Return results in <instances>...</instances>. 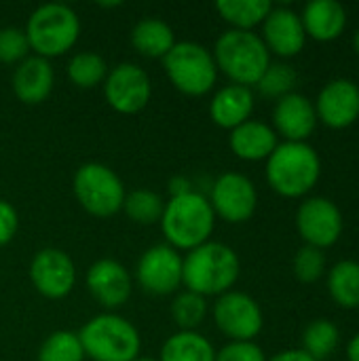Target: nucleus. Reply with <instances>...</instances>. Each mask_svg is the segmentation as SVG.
Masks as SVG:
<instances>
[{
	"instance_id": "nucleus-1",
	"label": "nucleus",
	"mask_w": 359,
	"mask_h": 361,
	"mask_svg": "<svg viewBox=\"0 0 359 361\" xmlns=\"http://www.w3.org/2000/svg\"><path fill=\"white\" fill-rule=\"evenodd\" d=\"M241 275V260L233 247L207 241L186 252L182 262V286L203 298L222 296L235 288Z\"/></svg>"
},
{
	"instance_id": "nucleus-2",
	"label": "nucleus",
	"mask_w": 359,
	"mask_h": 361,
	"mask_svg": "<svg viewBox=\"0 0 359 361\" xmlns=\"http://www.w3.org/2000/svg\"><path fill=\"white\" fill-rule=\"evenodd\" d=\"M159 224L167 245L178 252H190L212 241L216 214L203 192L190 190L182 197H171L169 201H165Z\"/></svg>"
},
{
	"instance_id": "nucleus-3",
	"label": "nucleus",
	"mask_w": 359,
	"mask_h": 361,
	"mask_svg": "<svg viewBox=\"0 0 359 361\" xmlns=\"http://www.w3.org/2000/svg\"><path fill=\"white\" fill-rule=\"evenodd\" d=\"M269 186L286 197L298 199L309 195L322 176V159L307 142H281L267 159Z\"/></svg>"
},
{
	"instance_id": "nucleus-4",
	"label": "nucleus",
	"mask_w": 359,
	"mask_h": 361,
	"mask_svg": "<svg viewBox=\"0 0 359 361\" xmlns=\"http://www.w3.org/2000/svg\"><path fill=\"white\" fill-rule=\"evenodd\" d=\"M214 61L233 85L256 87L264 70L271 66V53L260 34L245 30H226L214 44Z\"/></svg>"
},
{
	"instance_id": "nucleus-5",
	"label": "nucleus",
	"mask_w": 359,
	"mask_h": 361,
	"mask_svg": "<svg viewBox=\"0 0 359 361\" xmlns=\"http://www.w3.org/2000/svg\"><path fill=\"white\" fill-rule=\"evenodd\" d=\"M85 357L91 361H135L142 353L140 330L116 313L91 317L78 332Z\"/></svg>"
},
{
	"instance_id": "nucleus-6",
	"label": "nucleus",
	"mask_w": 359,
	"mask_h": 361,
	"mask_svg": "<svg viewBox=\"0 0 359 361\" xmlns=\"http://www.w3.org/2000/svg\"><path fill=\"white\" fill-rule=\"evenodd\" d=\"M34 55L53 59L66 55L80 36L76 11L61 2H49L32 11L23 27Z\"/></svg>"
},
{
	"instance_id": "nucleus-7",
	"label": "nucleus",
	"mask_w": 359,
	"mask_h": 361,
	"mask_svg": "<svg viewBox=\"0 0 359 361\" xmlns=\"http://www.w3.org/2000/svg\"><path fill=\"white\" fill-rule=\"evenodd\" d=\"M163 70L169 82L188 97H201L214 91L218 66L207 47L195 40H180L163 57Z\"/></svg>"
},
{
	"instance_id": "nucleus-8",
	"label": "nucleus",
	"mask_w": 359,
	"mask_h": 361,
	"mask_svg": "<svg viewBox=\"0 0 359 361\" xmlns=\"http://www.w3.org/2000/svg\"><path fill=\"white\" fill-rule=\"evenodd\" d=\"M74 197L80 207L95 218H110L123 209L125 184L104 163H85L74 173Z\"/></svg>"
},
{
	"instance_id": "nucleus-9",
	"label": "nucleus",
	"mask_w": 359,
	"mask_h": 361,
	"mask_svg": "<svg viewBox=\"0 0 359 361\" xmlns=\"http://www.w3.org/2000/svg\"><path fill=\"white\" fill-rule=\"evenodd\" d=\"M216 328L231 341H254L264 328V315L260 305L245 292L231 290L216 298L212 307Z\"/></svg>"
},
{
	"instance_id": "nucleus-10",
	"label": "nucleus",
	"mask_w": 359,
	"mask_h": 361,
	"mask_svg": "<svg viewBox=\"0 0 359 361\" xmlns=\"http://www.w3.org/2000/svg\"><path fill=\"white\" fill-rule=\"evenodd\" d=\"M104 97L118 114L142 112L152 97V82L144 68L131 61L116 63L104 80Z\"/></svg>"
},
{
	"instance_id": "nucleus-11",
	"label": "nucleus",
	"mask_w": 359,
	"mask_h": 361,
	"mask_svg": "<svg viewBox=\"0 0 359 361\" xmlns=\"http://www.w3.org/2000/svg\"><path fill=\"white\" fill-rule=\"evenodd\" d=\"M182 254L167 243L148 247L138 264L135 279L146 294L152 296H171L182 288Z\"/></svg>"
},
{
	"instance_id": "nucleus-12",
	"label": "nucleus",
	"mask_w": 359,
	"mask_h": 361,
	"mask_svg": "<svg viewBox=\"0 0 359 361\" xmlns=\"http://www.w3.org/2000/svg\"><path fill=\"white\" fill-rule=\"evenodd\" d=\"M207 199L216 218H222L229 224L248 222L258 207V190L254 182L237 171H226L218 176Z\"/></svg>"
},
{
	"instance_id": "nucleus-13",
	"label": "nucleus",
	"mask_w": 359,
	"mask_h": 361,
	"mask_svg": "<svg viewBox=\"0 0 359 361\" xmlns=\"http://www.w3.org/2000/svg\"><path fill=\"white\" fill-rule=\"evenodd\" d=\"M296 231L311 247H332L343 235V214L326 197H309L296 209Z\"/></svg>"
},
{
	"instance_id": "nucleus-14",
	"label": "nucleus",
	"mask_w": 359,
	"mask_h": 361,
	"mask_svg": "<svg viewBox=\"0 0 359 361\" xmlns=\"http://www.w3.org/2000/svg\"><path fill=\"white\" fill-rule=\"evenodd\" d=\"M30 281L49 300L66 298L76 283V264L59 247H42L30 260Z\"/></svg>"
},
{
	"instance_id": "nucleus-15",
	"label": "nucleus",
	"mask_w": 359,
	"mask_h": 361,
	"mask_svg": "<svg viewBox=\"0 0 359 361\" xmlns=\"http://www.w3.org/2000/svg\"><path fill=\"white\" fill-rule=\"evenodd\" d=\"M87 290L108 313L121 309L131 298L133 281L129 271L112 258L95 260L87 271Z\"/></svg>"
},
{
	"instance_id": "nucleus-16",
	"label": "nucleus",
	"mask_w": 359,
	"mask_h": 361,
	"mask_svg": "<svg viewBox=\"0 0 359 361\" xmlns=\"http://www.w3.org/2000/svg\"><path fill=\"white\" fill-rule=\"evenodd\" d=\"M317 121L330 129H347L359 118V85L349 78L330 80L315 99Z\"/></svg>"
},
{
	"instance_id": "nucleus-17",
	"label": "nucleus",
	"mask_w": 359,
	"mask_h": 361,
	"mask_svg": "<svg viewBox=\"0 0 359 361\" xmlns=\"http://www.w3.org/2000/svg\"><path fill=\"white\" fill-rule=\"evenodd\" d=\"M269 53L279 57H294L305 49L307 32L303 27V19L290 6H273L267 19L262 21L260 34Z\"/></svg>"
},
{
	"instance_id": "nucleus-18",
	"label": "nucleus",
	"mask_w": 359,
	"mask_h": 361,
	"mask_svg": "<svg viewBox=\"0 0 359 361\" xmlns=\"http://www.w3.org/2000/svg\"><path fill=\"white\" fill-rule=\"evenodd\" d=\"M317 123L315 106L307 95L294 91L275 102L273 129L284 137V142H307L313 135Z\"/></svg>"
},
{
	"instance_id": "nucleus-19",
	"label": "nucleus",
	"mask_w": 359,
	"mask_h": 361,
	"mask_svg": "<svg viewBox=\"0 0 359 361\" xmlns=\"http://www.w3.org/2000/svg\"><path fill=\"white\" fill-rule=\"evenodd\" d=\"M55 85V72L49 59L38 55H28L21 63H17L11 87L19 102L25 106H38L42 104Z\"/></svg>"
},
{
	"instance_id": "nucleus-20",
	"label": "nucleus",
	"mask_w": 359,
	"mask_h": 361,
	"mask_svg": "<svg viewBox=\"0 0 359 361\" xmlns=\"http://www.w3.org/2000/svg\"><path fill=\"white\" fill-rule=\"evenodd\" d=\"M254 106H256L254 91L250 87L231 82L214 93L209 102V116L218 127L233 131L235 127L252 118Z\"/></svg>"
},
{
	"instance_id": "nucleus-21",
	"label": "nucleus",
	"mask_w": 359,
	"mask_h": 361,
	"mask_svg": "<svg viewBox=\"0 0 359 361\" xmlns=\"http://www.w3.org/2000/svg\"><path fill=\"white\" fill-rule=\"evenodd\" d=\"M279 140L277 133L271 125L262 123V121H245L243 125L235 127L229 135V146L231 152L241 159V161H267L271 157V152L277 148Z\"/></svg>"
},
{
	"instance_id": "nucleus-22",
	"label": "nucleus",
	"mask_w": 359,
	"mask_h": 361,
	"mask_svg": "<svg viewBox=\"0 0 359 361\" xmlns=\"http://www.w3.org/2000/svg\"><path fill=\"white\" fill-rule=\"evenodd\" d=\"M300 19L307 36L317 42L336 40L347 27V11L336 0H311L305 4Z\"/></svg>"
},
{
	"instance_id": "nucleus-23",
	"label": "nucleus",
	"mask_w": 359,
	"mask_h": 361,
	"mask_svg": "<svg viewBox=\"0 0 359 361\" xmlns=\"http://www.w3.org/2000/svg\"><path fill=\"white\" fill-rule=\"evenodd\" d=\"M176 42L178 40L174 27L159 17H146L138 21L131 30L133 49L148 59H163Z\"/></svg>"
},
{
	"instance_id": "nucleus-24",
	"label": "nucleus",
	"mask_w": 359,
	"mask_h": 361,
	"mask_svg": "<svg viewBox=\"0 0 359 361\" xmlns=\"http://www.w3.org/2000/svg\"><path fill=\"white\" fill-rule=\"evenodd\" d=\"M157 361H216V349L203 334L178 330L163 343Z\"/></svg>"
},
{
	"instance_id": "nucleus-25",
	"label": "nucleus",
	"mask_w": 359,
	"mask_h": 361,
	"mask_svg": "<svg viewBox=\"0 0 359 361\" xmlns=\"http://www.w3.org/2000/svg\"><path fill=\"white\" fill-rule=\"evenodd\" d=\"M273 4L269 0H218V15L231 25V30L254 32L256 25H262Z\"/></svg>"
},
{
	"instance_id": "nucleus-26",
	"label": "nucleus",
	"mask_w": 359,
	"mask_h": 361,
	"mask_svg": "<svg viewBox=\"0 0 359 361\" xmlns=\"http://www.w3.org/2000/svg\"><path fill=\"white\" fill-rule=\"evenodd\" d=\"M328 292L343 309H359V262L341 260L328 273Z\"/></svg>"
},
{
	"instance_id": "nucleus-27",
	"label": "nucleus",
	"mask_w": 359,
	"mask_h": 361,
	"mask_svg": "<svg viewBox=\"0 0 359 361\" xmlns=\"http://www.w3.org/2000/svg\"><path fill=\"white\" fill-rule=\"evenodd\" d=\"M108 63L106 59L95 53V51H80L70 57L66 66V74L70 82L78 89H93L106 80L108 74Z\"/></svg>"
},
{
	"instance_id": "nucleus-28",
	"label": "nucleus",
	"mask_w": 359,
	"mask_h": 361,
	"mask_svg": "<svg viewBox=\"0 0 359 361\" xmlns=\"http://www.w3.org/2000/svg\"><path fill=\"white\" fill-rule=\"evenodd\" d=\"M165 209V201L159 192L154 190H146V188H138L125 195V203H123V212L127 214V218L135 224L142 226H150L161 222Z\"/></svg>"
},
{
	"instance_id": "nucleus-29",
	"label": "nucleus",
	"mask_w": 359,
	"mask_h": 361,
	"mask_svg": "<svg viewBox=\"0 0 359 361\" xmlns=\"http://www.w3.org/2000/svg\"><path fill=\"white\" fill-rule=\"evenodd\" d=\"M341 343L339 328L328 319L311 322L303 332V351L315 361L328 360Z\"/></svg>"
},
{
	"instance_id": "nucleus-30",
	"label": "nucleus",
	"mask_w": 359,
	"mask_h": 361,
	"mask_svg": "<svg viewBox=\"0 0 359 361\" xmlns=\"http://www.w3.org/2000/svg\"><path fill=\"white\" fill-rule=\"evenodd\" d=\"M171 319L176 322V326L182 332H197V328L205 322L209 307H207V298L195 294V292H178L176 298L171 300Z\"/></svg>"
},
{
	"instance_id": "nucleus-31",
	"label": "nucleus",
	"mask_w": 359,
	"mask_h": 361,
	"mask_svg": "<svg viewBox=\"0 0 359 361\" xmlns=\"http://www.w3.org/2000/svg\"><path fill=\"white\" fill-rule=\"evenodd\" d=\"M38 361H85V349L78 338V332L70 330H57L51 332L40 349H38Z\"/></svg>"
},
{
	"instance_id": "nucleus-32",
	"label": "nucleus",
	"mask_w": 359,
	"mask_h": 361,
	"mask_svg": "<svg viewBox=\"0 0 359 361\" xmlns=\"http://www.w3.org/2000/svg\"><path fill=\"white\" fill-rule=\"evenodd\" d=\"M298 82V74L290 63L284 61H271V66L264 70V74L258 80V91L260 95L269 97V99H281L290 93H294V87Z\"/></svg>"
},
{
	"instance_id": "nucleus-33",
	"label": "nucleus",
	"mask_w": 359,
	"mask_h": 361,
	"mask_svg": "<svg viewBox=\"0 0 359 361\" xmlns=\"http://www.w3.org/2000/svg\"><path fill=\"white\" fill-rule=\"evenodd\" d=\"M292 271L296 275L298 281L303 283H315L324 277L326 273V256L322 250L305 245L296 252L294 262H292Z\"/></svg>"
},
{
	"instance_id": "nucleus-34",
	"label": "nucleus",
	"mask_w": 359,
	"mask_h": 361,
	"mask_svg": "<svg viewBox=\"0 0 359 361\" xmlns=\"http://www.w3.org/2000/svg\"><path fill=\"white\" fill-rule=\"evenodd\" d=\"M30 42L21 27H0V63H21L30 55Z\"/></svg>"
},
{
	"instance_id": "nucleus-35",
	"label": "nucleus",
	"mask_w": 359,
	"mask_h": 361,
	"mask_svg": "<svg viewBox=\"0 0 359 361\" xmlns=\"http://www.w3.org/2000/svg\"><path fill=\"white\" fill-rule=\"evenodd\" d=\"M216 361H267V355L260 345L254 341L235 343L231 341L222 349L216 351Z\"/></svg>"
},
{
	"instance_id": "nucleus-36",
	"label": "nucleus",
	"mask_w": 359,
	"mask_h": 361,
	"mask_svg": "<svg viewBox=\"0 0 359 361\" xmlns=\"http://www.w3.org/2000/svg\"><path fill=\"white\" fill-rule=\"evenodd\" d=\"M19 231V214L13 203L0 199V247L8 245Z\"/></svg>"
},
{
	"instance_id": "nucleus-37",
	"label": "nucleus",
	"mask_w": 359,
	"mask_h": 361,
	"mask_svg": "<svg viewBox=\"0 0 359 361\" xmlns=\"http://www.w3.org/2000/svg\"><path fill=\"white\" fill-rule=\"evenodd\" d=\"M167 190H169V199H171V197H182V195H186V192L193 190V184H190V180L184 178V176H174V178L167 182Z\"/></svg>"
},
{
	"instance_id": "nucleus-38",
	"label": "nucleus",
	"mask_w": 359,
	"mask_h": 361,
	"mask_svg": "<svg viewBox=\"0 0 359 361\" xmlns=\"http://www.w3.org/2000/svg\"><path fill=\"white\" fill-rule=\"evenodd\" d=\"M267 361H315L311 355H307L303 349H286L277 355H273L271 360Z\"/></svg>"
},
{
	"instance_id": "nucleus-39",
	"label": "nucleus",
	"mask_w": 359,
	"mask_h": 361,
	"mask_svg": "<svg viewBox=\"0 0 359 361\" xmlns=\"http://www.w3.org/2000/svg\"><path fill=\"white\" fill-rule=\"evenodd\" d=\"M347 361H359V332L347 345Z\"/></svg>"
},
{
	"instance_id": "nucleus-40",
	"label": "nucleus",
	"mask_w": 359,
	"mask_h": 361,
	"mask_svg": "<svg viewBox=\"0 0 359 361\" xmlns=\"http://www.w3.org/2000/svg\"><path fill=\"white\" fill-rule=\"evenodd\" d=\"M102 8H112V6H121V2H99Z\"/></svg>"
},
{
	"instance_id": "nucleus-41",
	"label": "nucleus",
	"mask_w": 359,
	"mask_h": 361,
	"mask_svg": "<svg viewBox=\"0 0 359 361\" xmlns=\"http://www.w3.org/2000/svg\"><path fill=\"white\" fill-rule=\"evenodd\" d=\"M353 47H355V53L359 55V30L355 32V36H353Z\"/></svg>"
},
{
	"instance_id": "nucleus-42",
	"label": "nucleus",
	"mask_w": 359,
	"mask_h": 361,
	"mask_svg": "<svg viewBox=\"0 0 359 361\" xmlns=\"http://www.w3.org/2000/svg\"><path fill=\"white\" fill-rule=\"evenodd\" d=\"M135 361H157V360H150V357H138Z\"/></svg>"
}]
</instances>
